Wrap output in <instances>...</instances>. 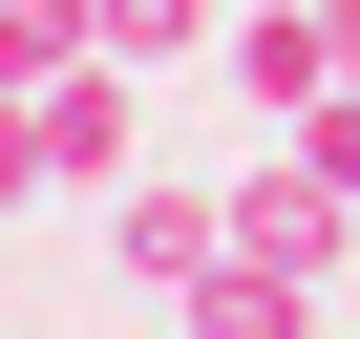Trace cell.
<instances>
[{"label": "cell", "mask_w": 360, "mask_h": 339, "mask_svg": "<svg viewBox=\"0 0 360 339\" xmlns=\"http://www.w3.org/2000/svg\"><path fill=\"white\" fill-rule=\"evenodd\" d=\"M233 255V170H127V191H106V276L127 297H191Z\"/></svg>", "instance_id": "6da1fadb"}, {"label": "cell", "mask_w": 360, "mask_h": 339, "mask_svg": "<svg viewBox=\"0 0 360 339\" xmlns=\"http://www.w3.org/2000/svg\"><path fill=\"white\" fill-rule=\"evenodd\" d=\"M22 106H43V170H64V191H127V148H148V64L85 43V64H43Z\"/></svg>", "instance_id": "7a4b0ae2"}, {"label": "cell", "mask_w": 360, "mask_h": 339, "mask_svg": "<svg viewBox=\"0 0 360 339\" xmlns=\"http://www.w3.org/2000/svg\"><path fill=\"white\" fill-rule=\"evenodd\" d=\"M212 85H233L255 127H297V106L339 85V22H318V0H233V22H212Z\"/></svg>", "instance_id": "3957f363"}, {"label": "cell", "mask_w": 360, "mask_h": 339, "mask_svg": "<svg viewBox=\"0 0 360 339\" xmlns=\"http://www.w3.org/2000/svg\"><path fill=\"white\" fill-rule=\"evenodd\" d=\"M233 255H276V276H318V297H339V255H360V191H318V170L276 148V170H233Z\"/></svg>", "instance_id": "277c9868"}, {"label": "cell", "mask_w": 360, "mask_h": 339, "mask_svg": "<svg viewBox=\"0 0 360 339\" xmlns=\"http://www.w3.org/2000/svg\"><path fill=\"white\" fill-rule=\"evenodd\" d=\"M85 22H106V64H148V85H169V64H212L233 0H85Z\"/></svg>", "instance_id": "5b68a950"}, {"label": "cell", "mask_w": 360, "mask_h": 339, "mask_svg": "<svg viewBox=\"0 0 360 339\" xmlns=\"http://www.w3.org/2000/svg\"><path fill=\"white\" fill-rule=\"evenodd\" d=\"M106 22H85V0H0V85H43V64H85Z\"/></svg>", "instance_id": "8992f818"}, {"label": "cell", "mask_w": 360, "mask_h": 339, "mask_svg": "<svg viewBox=\"0 0 360 339\" xmlns=\"http://www.w3.org/2000/svg\"><path fill=\"white\" fill-rule=\"evenodd\" d=\"M43 191H64V170H43V106L0 85V212H43Z\"/></svg>", "instance_id": "52a82bcc"}, {"label": "cell", "mask_w": 360, "mask_h": 339, "mask_svg": "<svg viewBox=\"0 0 360 339\" xmlns=\"http://www.w3.org/2000/svg\"><path fill=\"white\" fill-rule=\"evenodd\" d=\"M318 22H339V64H360V0H318Z\"/></svg>", "instance_id": "ba28073f"}, {"label": "cell", "mask_w": 360, "mask_h": 339, "mask_svg": "<svg viewBox=\"0 0 360 339\" xmlns=\"http://www.w3.org/2000/svg\"><path fill=\"white\" fill-rule=\"evenodd\" d=\"M169 339H212V318H169Z\"/></svg>", "instance_id": "9c48e42d"}, {"label": "cell", "mask_w": 360, "mask_h": 339, "mask_svg": "<svg viewBox=\"0 0 360 339\" xmlns=\"http://www.w3.org/2000/svg\"><path fill=\"white\" fill-rule=\"evenodd\" d=\"M318 339H360V318H318Z\"/></svg>", "instance_id": "30bf717a"}]
</instances>
